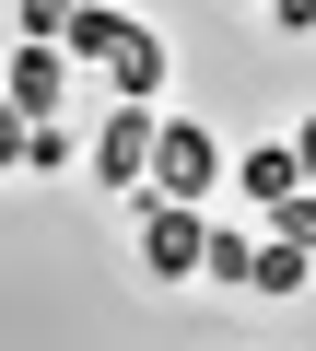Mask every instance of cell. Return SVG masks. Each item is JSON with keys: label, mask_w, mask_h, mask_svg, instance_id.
Returning <instances> with one entry per match:
<instances>
[{"label": "cell", "mask_w": 316, "mask_h": 351, "mask_svg": "<svg viewBox=\"0 0 316 351\" xmlns=\"http://www.w3.org/2000/svg\"><path fill=\"white\" fill-rule=\"evenodd\" d=\"M71 47H47V36H24L12 47V117H59V94H71Z\"/></svg>", "instance_id": "cell-5"}, {"label": "cell", "mask_w": 316, "mask_h": 351, "mask_svg": "<svg viewBox=\"0 0 316 351\" xmlns=\"http://www.w3.org/2000/svg\"><path fill=\"white\" fill-rule=\"evenodd\" d=\"M59 47H71L82 71H117V94H141V106L165 94V47H152V24H129L117 0H82V24H71Z\"/></svg>", "instance_id": "cell-1"}, {"label": "cell", "mask_w": 316, "mask_h": 351, "mask_svg": "<svg viewBox=\"0 0 316 351\" xmlns=\"http://www.w3.org/2000/svg\"><path fill=\"white\" fill-rule=\"evenodd\" d=\"M12 12H24V36H47V47H59V36L82 24V0H12Z\"/></svg>", "instance_id": "cell-9"}, {"label": "cell", "mask_w": 316, "mask_h": 351, "mask_svg": "<svg viewBox=\"0 0 316 351\" xmlns=\"http://www.w3.org/2000/svg\"><path fill=\"white\" fill-rule=\"evenodd\" d=\"M12 152H24V164H47V176H59V164H71V129H59V117H24V129H12Z\"/></svg>", "instance_id": "cell-8"}, {"label": "cell", "mask_w": 316, "mask_h": 351, "mask_svg": "<svg viewBox=\"0 0 316 351\" xmlns=\"http://www.w3.org/2000/svg\"><path fill=\"white\" fill-rule=\"evenodd\" d=\"M234 188H246V199H258V211H281V199H293V188H316V176H304V152H293V141H258V152H246V164H234Z\"/></svg>", "instance_id": "cell-6"}, {"label": "cell", "mask_w": 316, "mask_h": 351, "mask_svg": "<svg viewBox=\"0 0 316 351\" xmlns=\"http://www.w3.org/2000/svg\"><path fill=\"white\" fill-rule=\"evenodd\" d=\"M269 223H281V234H293V246H316V188H293V199H281V211H269Z\"/></svg>", "instance_id": "cell-11"}, {"label": "cell", "mask_w": 316, "mask_h": 351, "mask_svg": "<svg viewBox=\"0 0 316 351\" xmlns=\"http://www.w3.org/2000/svg\"><path fill=\"white\" fill-rule=\"evenodd\" d=\"M141 269H152V281L211 269V223H199V199H141Z\"/></svg>", "instance_id": "cell-2"}, {"label": "cell", "mask_w": 316, "mask_h": 351, "mask_svg": "<svg viewBox=\"0 0 316 351\" xmlns=\"http://www.w3.org/2000/svg\"><path fill=\"white\" fill-rule=\"evenodd\" d=\"M293 152H304V176H316V117H304V129H293Z\"/></svg>", "instance_id": "cell-13"}, {"label": "cell", "mask_w": 316, "mask_h": 351, "mask_svg": "<svg viewBox=\"0 0 316 351\" xmlns=\"http://www.w3.org/2000/svg\"><path fill=\"white\" fill-rule=\"evenodd\" d=\"M199 188H223V141L199 117H165V141H152V199H199Z\"/></svg>", "instance_id": "cell-4"}, {"label": "cell", "mask_w": 316, "mask_h": 351, "mask_svg": "<svg viewBox=\"0 0 316 351\" xmlns=\"http://www.w3.org/2000/svg\"><path fill=\"white\" fill-rule=\"evenodd\" d=\"M152 141H165V117H152L141 94H117L106 106V141H94V176L129 188V199H152Z\"/></svg>", "instance_id": "cell-3"}, {"label": "cell", "mask_w": 316, "mask_h": 351, "mask_svg": "<svg viewBox=\"0 0 316 351\" xmlns=\"http://www.w3.org/2000/svg\"><path fill=\"white\" fill-rule=\"evenodd\" d=\"M269 12H281V36H316V0H269Z\"/></svg>", "instance_id": "cell-12"}, {"label": "cell", "mask_w": 316, "mask_h": 351, "mask_svg": "<svg viewBox=\"0 0 316 351\" xmlns=\"http://www.w3.org/2000/svg\"><path fill=\"white\" fill-rule=\"evenodd\" d=\"M246 269H258V246H246V234H223V223H211V281H234V293H246Z\"/></svg>", "instance_id": "cell-10"}, {"label": "cell", "mask_w": 316, "mask_h": 351, "mask_svg": "<svg viewBox=\"0 0 316 351\" xmlns=\"http://www.w3.org/2000/svg\"><path fill=\"white\" fill-rule=\"evenodd\" d=\"M304 269H316V246L269 234V246H258V269H246V293H304Z\"/></svg>", "instance_id": "cell-7"}]
</instances>
